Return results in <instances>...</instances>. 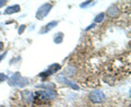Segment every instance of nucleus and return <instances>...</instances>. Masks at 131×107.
Masks as SVG:
<instances>
[{"instance_id": "nucleus-1", "label": "nucleus", "mask_w": 131, "mask_h": 107, "mask_svg": "<svg viewBox=\"0 0 131 107\" xmlns=\"http://www.w3.org/2000/svg\"><path fill=\"white\" fill-rule=\"evenodd\" d=\"M8 80H9V84L11 86H16V88H23L30 83V80L22 77L20 72L13 73L10 78H8Z\"/></svg>"}, {"instance_id": "nucleus-2", "label": "nucleus", "mask_w": 131, "mask_h": 107, "mask_svg": "<svg viewBox=\"0 0 131 107\" xmlns=\"http://www.w3.org/2000/svg\"><path fill=\"white\" fill-rule=\"evenodd\" d=\"M89 98L92 103H95V104H100V103H103L105 101V95L102 91H98V90H94V91L90 92L89 94Z\"/></svg>"}, {"instance_id": "nucleus-3", "label": "nucleus", "mask_w": 131, "mask_h": 107, "mask_svg": "<svg viewBox=\"0 0 131 107\" xmlns=\"http://www.w3.org/2000/svg\"><path fill=\"white\" fill-rule=\"evenodd\" d=\"M51 3H44V5L42 7H39V9L37 10V12H36V19L37 20H43L45 16H47L48 13H49V11L51 10Z\"/></svg>"}, {"instance_id": "nucleus-4", "label": "nucleus", "mask_w": 131, "mask_h": 107, "mask_svg": "<svg viewBox=\"0 0 131 107\" xmlns=\"http://www.w3.org/2000/svg\"><path fill=\"white\" fill-rule=\"evenodd\" d=\"M35 96H38L42 100H55L57 97V92H55L54 90H44V91L36 92Z\"/></svg>"}, {"instance_id": "nucleus-5", "label": "nucleus", "mask_w": 131, "mask_h": 107, "mask_svg": "<svg viewBox=\"0 0 131 107\" xmlns=\"http://www.w3.org/2000/svg\"><path fill=\"white\" fill-rule=\"evenodd\" d=\"M60 65L58 63H54V65H51L50 67H49L46 71H44L42 73H39V76L38 77H42V78H45V77H47V76H50L52 74V73H56L58 70H60Z\"/></svg>"}, {"instance_id": "nucleus-6", "label": "nucleus", "mask_w": 131, "mask_h": 107, "mask_svg": "<svg viewBox=\"0 0 131 107\" xmlns=\"http://www.w3.org/2000/svg\"><path fill=\"white\" fill-rule=\"evenodd\" d=\"M127 67V63L126 62H122V59L121 58H117V59H115L113 61V63H112V68L115 70V71H121V70H124L126 69Z\"/></svg>"}, {"instance_id": "nucleus-7", "label": "nucleus", "mask_w": 131, "mask_h": 107, "mask_svg": "<svg viewBox=\"0 0 131 107\" xmlns=\"http://www.w3.org/2000/svg\"><path fill=\"white\" fill-rule=\"evenodd\" d=\"M58 81H60L61 83H63V84L69 85V86H70V88H72L73 90H79V86H78L75 83H73V82L69 81L64 76H59V77H58Z\"/></svg>"}, {"instance_id": "nucleus-8", "label": "nucleus", "mask_w": 131, "mask_h": 107, "mask_svg": "<svg viewBox=\"0 0 131 107\" xmlns=\"http://www.w3.org/2000/svg\"><path fill=\"white\" fill-rule=\"evenodd\" d=\"M119 12H120V10L117 6H112V7L108 8L107 14H108V16H110V18H116V16L119 15Z\"/></svg>"}, {"instance_id": "nucleus-9", "label": "nucleus", "mask_w": 131, "mask_h": 107, "mask_svg": "<svg viewBox=\"0 0 131 107\" xmlns=\"http://www.w3.org/2000/svg\"><path fill=\"white\" fill-rule=\"evenodd\" d=\"M21 96H22V100L26 103H31L34 100V98H33V93L31 91H27V90L21 92Z\"/></svg>"}, {"instance_id": "nucleus-10", "label": "nucleus", "mask_w": 131, "mask_h": 107, "mask_svg": "<svg viewBox=\"0 0 131 107\" xmlns=\"http://www.w3.org/2000/svg\"><path fill=\"white\" fill-rule=\"evenodd\" d=\"M58 25V21H51V22H49L48 24H46L43 28H42V31H40L39 33L40 34H44V33H47V32H49L50 30H52L55 26H57Z\"/></svg>"}, {"instance_id": "nucleus-11", "label": "nucleus", "mask_w": 131, "mask_h": 107, "mask_svg": "<svg viewBox=\"0 0 131 107\" xmlns=\"http://www.w3.org/2000/svg\"><path fill=\"white\" fill-rule=\"evenodd\" d=\"M20 6L19 5H14V6H10L8 7L5 10V14H12V13H16V12H20Z\"/></svg>"}, {"instance_id": "nucleus-12", "label": "nucleus", "mask_w": 131, "mask_h": 107, "mask_svg": "<svg viewBox=\"0 0 131 107\" xmlns=\"http://www.w3.org/2000/svg\"><path fill=\"white\" fill-rule=\"evenodd\" d=\"M74 72H75V68L73 67V66H68L67 69L64 70V76L71 77V76L74 74Z\"/></svg>"}, {"instance_id": "nucleus-13", "label": "nucleus", "mask_w": 131, "mask_h": 107, "mask_svg": "<svg viewBox=\"0 0 131 107\" xmlns=\"http://www.w3.org/2000/svg\"><path fill=\"white\" fill-rule=\"evenodd\" d=\"M38 88H45L46 90H54L55 84L54 83H43V84H37Z\"/></svg>"}, {"instance_id": "nucleus-14", "label": "nucleus", "mask_w": 131, "mask_h": 107, "mask_svg": "<svg viewBox=\"0 0 131 107\" xmlns=\"http://www.w3.org/2000/svg\"><path fill=\"white\" fill-rule=\"evenodd\" d=\"M62 38H63V34H62V33H58V34L55 35L54 42L56 44H60V43H62Z\"/></svg>"}, {"instance_id": "nucleus-15", "label": "nucleus", "mask_w": 131, "mask_h": 107, "mask_svg": "<svg viewBox=\"0 0 131 107\" xmlns=\"http://www.w3.org/2000/svg\"><path fill=\"white\" fill-rule=\"evenodd\" d=\"M104 16H105V14L104 13H100V14H97L95 18H94V22L95 23H101L102 21L104 20Z\"/></svg>"}, {"instance_id": "nucleus-16", "label": "nucleus", "mask_w": 131, "mask_h": 107, "mask_svg": "<svg viewBox=\"0 0 131 107\" xmlns=\"http://www.w3.org/2000/svg\"><path fill=\"white\" fill-rule=\"evenodd\" d=\"M6 80H8V77L5 74V73H0V83H1V82H5Z\"/></svg>"}, {"instance_id": "nucleus-17", "label": "nucleus", "mask_w": 131, "mask_h": 107, "mask_svg": "<svg viewBox=\"0 0 131 107\" xmlns=\"http://www.w3.org/2000/svg\"><path fill=\"white\" fill-rule=\"evenodd\" d=\"M91 3L93 5V2H92V1H85V2H82V5H81L80 7H81V8H85V7L90 6V5H91Z\"/></svg>"}, {"instance_id": "nucleus-18", "label": "nucleus", "mask_w": 131, "mask_h": 107, "mask_svg": "<svg viewBox=\"0 0 131 107\" xmlns=\"http://www.w3.org/2000/svg\"><path fill=\"white\" fill-rule=\"evenodd\" d=\"M25 25H22V26H20V30H19V34H22V33L24 32V30H25Z\"/></svg>"}, {"instance_id": "nucleus-19", "label": "nucleus", "mask_w": 131, "mask_h": 107, "mask_svg": "<svg viewBox=\"0 0 131 107\" xmlns=\"http://www.w3.org/2000/svg\"><path fill=\"white\" fill-rule=\"evenodd\" d=\"M6 55H7V51H5L3 54H1V55H0V62H1V60H2V59L6 57Z\"/></svg>"}, {"instance_id": "nucleus-20", "label": "nucleus", "mask_w": 131, "mask_h": 107, "mask_svg": "<svg viewBox=\"0 0 131 107\" xmlns=\"http://www.w3.org/2000/svg\"><path fill=\"white\" fill-rule=\"evenodd\" d=\"M7 3V1H5V0H0V8L1 7H3Z\"/></svg>"}, {"instance_id": "nucleus-21", "label": "nucleus", "mask_w": 131, "mask_h": 107, "mask_svg": "<svg viewBox=\"0 0 131 107\" xmlns=\"http://www.w3.org/2000/svg\"><path fill=\"white\" fill-rule=\"evenodd\" d=\"M3 49V43L2 42H0V51H1Z\"/></svg>"}, {"instance_id": "nucleus-22", "label": "nucleus", "mask_w": 131, "mask_h": 107, "mask_svg": "<svg viewBox=\"0 0 131 107\" xmlns=\"http://www.w3.org/2000/svg\"><path fill=\"white\" fill-rule=\"evenodd\" d=\"M93 27H94V24H92V25H90L89 27H86V31H88V30H90V28H93Z\"/></svg>"}]
</instances>
